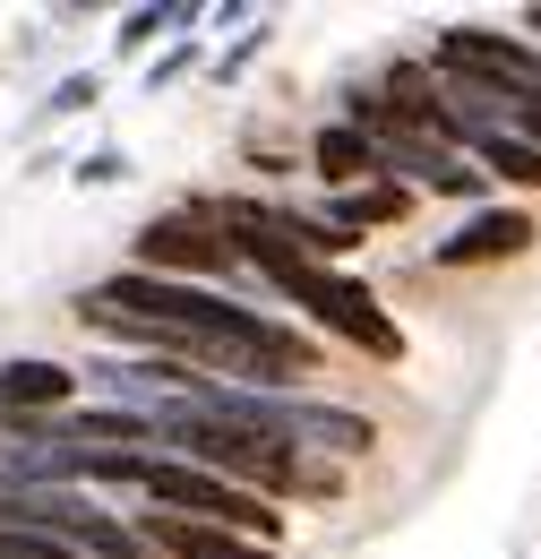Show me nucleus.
<instances>
[{
	"instance_id": "9d476101",
	"label": "nucleus",
	"mask_w": 541,
	"mask_h": 559,
	"mask_svg": "<svg viewBox=\"0 0 541 559\" xmlns=\"http://www.w3.org/2000/svg\"><path fill=\"white\" fill-rule=\"evenodd\" d=\"M95 104H104V78H95V70H69L61 86L44 95V121H69V112H95Z\"/></svg>"
},
{
	"instance_id": "1a4fd4ad",
	"label": "nucleus",
	"mask_w": 541,
	"mask_h": 559,
	"mask_svg": "<svg viewBox=\"0 0 541 559\" xmlns=\"http://www.w3.org/2000/svg\"><path fill=\"white\" fill-rule=\"evenodd\" d=\"M206 9L199 0H146V9H130L121 26H112V44H121V61H137L146 44H164V35H181V26H199Z\"/></svg>"
},
{
	"instance_id": "9b49d317",
	"label": "nucleus",
	"mask_w": 541,
	"mask_h": 559,
	"mask_svg": "<svg viewBox=\"0 0 541 559\" xmlns=\"http://www.w3.org/2000/svg\"><path fill=\"white\" fill-rule=\"evenodd\" d=\"M69 181H77V190H112V181H130V155H121V146H95V155L69 164Z\"/></svg>"
},
{
	"instance_id": "20e7f679",
	"label": "nucleus",
	"mask_w": 541,
	"mask_h": 559,
	"mask_svg": "<svg viewBox=\"0 0 541 559\" xmlns=\"http://www.w3.org/2000/svg\"><path fill=\"white\" fill-rule=\"evenodd\" d=\"M533 241H541V224H533L525 207L481 199L456 233H438V241H430V267H447V276H456V267H498V259H525Z\"/></svg>"
},
{
	"instance_id": "0eeeda50",
	"label": "nucleus",
	"mask_w": 541,
	"mask_h": 559,
	"mask_svg": "<svg viewBox=\"0 0 541 559\" xmlns=\"http://www.w3.org/2000/svg\"><path fill=\"white\" fill-rule=\"evenodd\" d=\"M310 173H318L327 190H361V181H378V155H370V139H361L352 121H327V130L310 139Z\"/></svg>"
},
{
	"instance_id": "4468645a",
	"label": "nucleus",
	"mask_w": 541,
	"mask_h": 559,
	"mask_svg": "<svg viewBox=\"0 0 541 559\" xmlns=\"http://www.w3.org/2000/svg\"><path fill=\"white\" fill-rule=\"evenodd\" d=\"M259 44H267V26H250V35H241V44H232V52L215 61V70H224V78H232V70H250V61H259Z\"/></svg>"
},
{
	"instance_id": "7ed1b4c3",
	"label": "nucleus",
	"mask_w": 541,
	"mask_h": 559,
	"mask_svg": "<svg viewBox=\"0 0 541 559\" xmlns=\"http://www.w3.org/2000/svg\"><path fill=\"white\" fill-rule=\"evenodd\" d=\"M130 267H137V276H172V284H206V293L241 284V259H232V241L215 233L206 199H199V207H172V215H155V224H137V241H130Z\"/></svg>"
},
{
	"instance_id": "ddd939ff",
	"label": "nucleus",
	"mask_w": 541,
	"mask_h": 559,
	"mask_svg": "<svg viewBox=\"0 0 541 559\" xmlns=\"http://www.w3.org/2000/svg\"><path fill=\"white\" fill-rule=\"evenodd\" d=\"M507 130H516V139H525V146H541V95H525V104L507 112Z\"/></svg>"
},
{
	"instance_id": "39448f33",
	"label": "nucleus",
	"mask_w": 541,
	"mask_h": 559,
	"mask_svg": "<svg viewBox=\"0 0 541 559\" xmlns=\"http://www.w3.org/2000/svg\"><path fill=\"white\" fill-rule=\"evenodd\" d=\"M69 405H77V370L69 361H44V353L0 361V421H52Z\"/></svg>"
},
{
	"instance_id": "f03ea898",
	"label": "nucleus",
	"mask_w": 541,
	"mask_h": 559,
	"mask_svg": "<svg viewBox=\"0 0 541 559\" xmlns=\"http://www.w3.org/2000/svg\"><path fill=\"white\" fill-rule=\"evenodd\" d=\"M137 499L164 508V516H190V525H224V534H241V543H267V551L284 543V508L215 483V474L181 465V456H146V465H137Z\"/></svg>"
},
{
	"instance_id": "6e6552de",
	"label": "nucleus",
	"mask_w": 541,
	"mask_h": 559,
	"mask_svg": "<svg viewBox=\"0 0 541 559\" xmlns=\"http://www.w3.org/2000/svg\"><path fill=\"white\" fill-rule=\"evenodd\" d=\"M465 155L481 164V181H507V190H533L541 199V146H525L516 130H490V139H473Z\"/></svg>"
},
{
	"instance_id": "423d86ee",
	"label": "nucleus",
	"mask_w": 541,
	"mask_h": 559,
	"mask_svg": "<svg viewBox=\"0 0 541 559\" xmlns=\"http://www.w3.org/2000/svg\"><path fill=\"white\" fill-rule=\"evenodd\" d=\"M130 525L146 543V559H275L267 543H241L224 525H190V516H164V508H137Z\"/></svg>"
},
{
	"instance_id": "f8f14e48",
	"label": "nucleus",
	"mask_w": 541,
	"mask_h": 559,
	"mask_svg": "<svg viewBox=\"0 0 541 559\" xmlns=\"http://www.w3.org/2000/svg\"><path fill=\"white\" fill-rule=\"evenodd\" d=\"M199 70V44H172V52H155V61H146V95H155V86H172V78H190Z\"/></svg>"
},
{
	"instance_id": "f257e3e1",
	"label": "nucleus",
	"mask_w": 541,
	"mask_h": 559,
	"mask_svg": "<svg viewBox=\"0 0 541 559\" xmlns=\"http://www.w3.org/2000/svg\"><path fill=\"white\" fill-rule=\"evenodd\" d=\"M259 276L318 328V336H336V345H352V353H370L378 370H396L405 361V328L387 319V301L370 293L361 276H344V267H301V259H267Z\"/></svg>"
}]
</instances>
